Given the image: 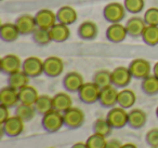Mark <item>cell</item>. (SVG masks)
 <instances>
[{
  "mask_svg": "<svg viewBox=\"0 0 158 148\" xmlns=\"http://www.w3.org/2000/svg\"><path fill=\"white\" fill-rule=\"evenodd\" d=\"M144 18L146 25H152V26H158V8L152 7L145 11Z\"/></svg>",
  "mask_w": 158,
  "mask_h": 148,
  "instance_id": "8d00e7d4",
  "label": "cell"
},
{
  "mask_svg": "<svg viewBox=\"0 0 158 148\" xmlns=\"http://www.w3.org/2000/svg\"><path fill=\"white\" fill-rule=\"evenodd\" d=\"M147 122V115L141 108H132L128 111V126L133 130H139L145 126Z\"/></svg>",
  "mask_w": 158,
  "mask_h": 148,
  "instance_id": "ac0fdd59",
  "label": "cell"
},
{
  "mask_svg": "<svg viewBox=\"0 0 158 148\" xmlns=\"http://www.w3.org/2000/svg\"><path fill=\"white\" fill-rule=\"evenodd\" d=\"M22 70L29 78H37L44 74V61L38 56H28L23 61Z\"/></svg>",
  "mask_w": 158,
  "mask_h": 148,
  "instance_id": "ba28073f",
  "label": "cell"
},
{
  "mask_svg": "<svg viewBox=\"0 0 158 148\" xmlns=\"http://www.w3.org/2000/svg\"><path fill=\"white\" fill-rule=\"evenodd\" d=\"M52 102L53 109L60 111V113H64L70 107H73V100L69 94L66 92H59L55 95H53Z\"/></svg>",
  "mask_w": 158,
  "mask_h": 148,
  "instance_id": "cb8c5ba5",
  "label": "cell"
},
{
  "mask_svg": "<svg viewBox=\"0 0 158 148\" xmlns=\"http://www.w3.org/2000/svg\"><path fill=\"white\" fill-rule=\"evenodd\" d=\"M123 144L119 139H116V138H113L110 141H107V144H106L105 148H121Z\"/></svg>",
  "mask_w": 158,
  "mask_h": 148,
  "instance_id": "ab89813d",
  "label": "cell"
},
{
  "mask_svg": "<svg viewBox=\"0 0 158 148\" xmlns=\"http://www.w3.org/2000/svg\"><path fill=\"white\" fill-rule=\"evenodd\" d=\"M141 90L147 96H155L158 94V78L155 75H149L141 81Z\"/></svg>",
  "mask_w": 158,
  "mask_h": 148,
  "instance_id": "4316f807",
  "label": "cell"
},
{
  "mask_svg": "<svg viewBox=\"0 0 158 148\" xmlns=\"http://www.w3.org/2000/svg\"><path fill=\"white\" fill-rule=\"evenodd\" d=\"M132 75L129 67L118 66L112 72V84L117 89H125L130 84L132 80Z\"/></svg>",
  "mask_w": 158,
  "mask_h": 148,
  "instance_id": "9c48e42d",
  "label": "cell"
},
{
  "mask_svg": "<svg viewBox=\"0 0 158 148\" xmlns=\"http://www.w3.org/2000/svg\"><path fill=\"white\" fill-rule=\"evenodd\" d=\"M126 10L123 3L117 2H110L104 7L103 9V18L110 24L114 23H121V21L126 18Z\"/></svg>",
  "mask_w": 158,
  "mask_h": 148,
  "instance_id": "3957f363",
  "label": "cell"
},
{
  "mask_svg": "<svg viewBox=\"0 0 158 148\" xmlns=\"http://www.w3.org/2000/svg\"><path fill=\"white\" fill-rule=\"evenodd\" d=\"M36 23L39 28L48 29L50 31L53 26L57 23L56 13L50 9H41L35 14Z\"/></svg>",
  "mask_w": 158,
  "mask_h": 148,
  "instance_id": "9a60e30c",
  "label": "cell"
},
{
  "mask_svg": "<svg viewBox=\"0 0 158 148\" xmlns=\"http://www.w3.org/2000/svg\"><path fill=\"white\" fill-rule=\"evenodd\" d=\"M14 23H15L18 29L20 31V34L23 36L31 35L38 27L37 23H36L35 15H31V14L28 13L21 14Z\"/></svg>",
  "mask_w": 158,
  "mask_h": 148,
  "instance_id": "5bb4252c",
  "label": "cell"
},
{
  "mask_svg": "<svg viewBox=\"0 0 158 148\" xmlns=\"http://www.w3.org/2000/svg\"><path fill=\"white\" fill-rule=\"evenodd\" d=\"M128 67L132 77L140 80H143L147 76H149L152 72L151 63L145 59H134L133 61L130 62Z\"/></svg>",
  "mask_w": 158,
  "mask_h": 148,
  "instance_id": "52a82bcc",
  "label": "cell"
},
{
  "mask_svg": "<svg viewBox=\"0 0 158 148\" xmlns=\"http://www.w3.org/2000/svg\"><path fill=\"white\" fill-rule=\"evenodd\" d=\"M31 38H33V41L40 47L48 46L52 41L50 37V31L48 29L39 28V27H37L36 31L31 34Z\"/></svg>",
  "mask_w": 158,
  "mask_h": 148,
  "instance_id": "836d02e7",
  "label": "cell"
},
{
  "mask_svg": "<svg viewBox=\"0 0 158 148\" xmlns=\"http://www.w3.org/2000/svg\"><path fill=\"white\" fill-rule=\"evenodd\" d=\"M155 113H156V117H157V119H158V106L156 107V110H155Z\"/></svg>",
  "mask_w": 158,
  "mask_h": 148,
  "instance_id": "ee69618b",
  "label": "cell"
},
{
  "mask_svg": "<svg viewBox=\"0 0 158 148\" xmlns=\"http://www.w3.org/2000/svg\"><path fill=\"white\" fill-rule=\"evenodd\" d=\"M21 36L15 23H5L0 27V38L5 42H14Z\"/></svg>",
  "mask_w": 158,
  "mask_h": 148,
  "instance_id": "603a6c76",
  "label": "cell"
},
{
  "mask_svg": "<svg viewBox=\"0 0 158 148\" xmlns=\"http://www.w3.org/2000/svg\"><path fill=\"white\" fill-rule=\"evenodd\" d=\"M19 97H20V103L26 105H35L36 101L39 97L38 91L31 85H26L19 90Z\"/></svg>",
  "mask_w": 158,
  "mask_h": 148,
  "instance_id": "d4e9b609",
  "label": "cell"
},
{
  "mask_svg": "<svg viewBox=\"0 0 158 148\" xmlns=\"http://www.w3.org/2000/svg\"><path fill=\"white\" fill-rule=\"evenodd\" d=\"M121 148H138V146L133 143H126V144H123Z\"/></svg>",
  "mask_w": 158,
  "mask_h": 148,
  "instance_id": "b9f144b4",
  "label": "cell"
},
{
  "mask_svg": "<svg viewBox=\"0 0 158 148\" xmlns=\"http://www.w3.org/2000/svg\"><path fill=\"white\" fill-rule=\"evenodd\" d=\"M100 93H101V88L95 84L93 81L85 82L78 91V98L84 104L91 105L99 102Z\"/></svg>",
  "mask_w": 158,
  "mask_h": 148,
  "instance_id": "277c9868",
  "label": "cell"
},
{
  "mask_svg": "<svg viewBox=\"0 0 158 148\" xmlns=\"http://www.w3.org/2000/svg\"><path fill=\"white\" fill-rule=\"evenodd\" d=\"M36 113H37V111H36L34 105H26L20 103L15 107V116L20 117L24 122L31 121L35 118Z\"/></svg>",
  "mask_w": 158,
  "mask_h": 148,
  "instance_id": "f1b7e54d",
  "label": "cell"
},
{
  "mask_svg": "<svg viewBox=\"0 0 158 148\" xmlns=\"http://www.w3.org/2000/svg\"><path fill=\"white\" fill-rule=\"evenodd\" d=\"M63 88L68 93H78L80 88L85 83L84 77L77 72H69L63 78Z\"/></svg>",
  "mask_w": 158,
  "mask_h": 148,
  "instance_id": "4fadbf2b",
  "label": "cell"
},
{
  "mask_svg": "<svg viewBox=\"0 0 158 148\" xmlns=\"http://www.w3.org/2000/svg\"><path fill=\"white\" fill-rule=\"evenodd\" d=\"M10 117H11V116H10V108L9 107L0 104V124H2L3 122L7 121Z\"/></svg>",
  "mask_w": 158,
  "mask_h": 148,
  "instance_id": "f35d334b",
  "label": "cell"
},
{
  "mask_svg": "<svg viewBox=\"0 0 158 148\" xmlns=\"http://www.w3.org/2000/svg\"><path fill=\"white\" fill-rule=\"evenodd\" d=\"M118 93L117 88L114 85H108V87L102 88L101 93H100L99 103L104 108H113L116 105H118Z\"/></svg>",
  "mask_w": 158,
  "mask_h": 148,
  "instance_id": "8fae6325",
  "label": "cell"
},
{
  "mask_svg": "<svg viewBox=\"0 0 158 148\" xmlns=\"http://www.w3.org/2000/svg\"><path fill=\"white\" fill-rule=\"evenodd\" d=\"M145 27H146V23H145L144 18H140L139 15L131 16L127 21V23H126V28H127L128 31V36H130L132 38L141 37Z\"/></svg>",
  "mask_w": 158,
  "mask_h": 148,
  "instance_id": "d6986e66",
  "label": "cell"
},
{
  "mask_svg": "<svg viewBox=\"0 0 158 148\" xmlns=\"http://www.w3.org/2000/svg\"><path fill=\"white\" fill-rule=\"evenodd\" d=\"M70 148H88V146H87L86 142H77V143H75L74 145H72V147Z\"/></svg>",
  "mask_w": 158,
  "mask_h": 148,
  "instance_id": "60d3db41",
  "label": "cell"
},
{
  "mask_svg": "<svg viewBox=\"0 0 158 148\" xmlns=\"http://www.w3.org/2000/svg\"><path fill=\"white\" fill-rule=\"evenodd\" d=\"M56 18L59 23L69 26V25L76 23L77 18H78V13H77L76 9L72 6H63L57 10Z\"/></svg>",
  "mask_w": 158,
  "mask_h": 148,
  "instance_id": "44dd1931",
  "label": "cell"
},
{
  "mask_svg": "<svg viewBox=\"0 0 158 148\" xmlns=\"http://www.w3.org/2000/svg\"><path fill=\"white\" fill-rule=\"evenodd\" d=\"M136 102V95L131 89H121L118 93V106L125 109H130Z\"/></svg>",
  "mask_w": 158,
  "mask_h": 148,
  "instance_id": "484cf974",
  "label": "cell"
},
{
  "mask_svg": "<svg viewBox=\"0 0 158 148\" xmlns=\"http://www.w3.org/2000/svg\"><path fill=\"white\" fill-rule=\"evenodd\" d=\"M105 35L110 42L120 43V42L125 41V39L127 38L128 31L126 25H123L121 23H114L106 28Z\"/></svg>",
  "mask_w": 158,
  "mask_h": 148,
  "instance_id": "2e32d148",
  "label": "cell"
},
{
  "mask_svg": "<svg viewBox=\"0 0 158 148\" xmlns=\"http://www.w3.org/2000/svg\"><path fill=\"white\" fill-rule=\"evenodd\" d=\"M29 79L31 78L23 70H20V72H16L14 74H11L8 76V85L14 88L16 90H20L22 88L28 85Z\"/></svg>",
  "mask_w": 158,
  "mask_h": 148,
  "instance_id": "83f0119b",
  "label": "cell"
},
{
  "mask_svg": "<svg viewBox=\"0 0 158 148\" xmlns=\"http://www.w3.org/2000/svg\"><path fill=\"white\" fill-rule=\"evenodd\" d=\"M114 129L112 128V125L110 124V122L107 121V119L105 118H98L92 124V131L95 134H100L104 137H108L112 134V131Z\"/></svg>",
  "mask_w": 158,
  "mask_h": 148,
  "instance_id": "4dcf8cb0",
  "label": "cell"
},
{
  "mask_svg": "<svg viewBox=\"0 0 158 148\" xmlns=\"http://www.w3.org/2000/svg\"><path fill=\"white\" fill-rule=\"evenodd\" d=\"M86 144L88 146V148H105L107 141H106V137L93 133L92 135H90L87 138Z\"/></svg>",
  "mask_w": 158,
  "mask_h": 148,
  "instance_id": "d590c367",
  "label": "cell"
},
{
  "mask_svg": "<svg viewBox=\"0 0 158 148\" xmlns=\"http://www.w3.org/2000/svg\"><path fill=\"white\" fill-rule=\"evenodd\" d=\"M123 6L127 12L131 14H139L144 9L145 1L144 0H123Z\"/></svg>",
  "mask_w": 158,
  "mask_h": 148,
  "instance_id": "e575fe53",
  "label": "cell"
},
{
  "mask_svg": "<svg viewBox=\"0 0 158 148\" xmlns=\"http://www.w3.org/2000/svg\"><path fill=\"white\" fill-rule=\"evenodd\" d=\"M41 126L47 133H56L64 126V119L63 113L52 109L51 111L47 113L42 116L41 119Z\"/></svg>",
  "mask_w": 158,
  "mask_h": 148,
  "instance_id": "6da1fadb",
  "label": "cell"
},
{
  "mask_svg": "<svg viewBox=\"0 0 158 148\" xmlns=\"http://www.w3.org/2000/svg\"><path fill=\"white\" fill-rule=\"evenodd\" d=\"M22 64L20 56L16 54H7L2 56L0 61V70L1 72L7 76L11 74H14L16 72L22 70Z\"/></svg>",
  "mask_w": 158,
  "mask_h": 148,
  "instance_id": "30bf717a",
  "label": "cell"
},
{
  "mask_svg": "<svg viewBox=\"0 0 158 148\" xmlns=\"http://www.w3.org/2000/svg\"><path fill=\"white\" fill-rule=\"evenodd\" d=\"M106 119L113 129L118 130L128 125V111L120 106H115L108 110Z\"/></svg>",
  "mask_w": 158,
  "mask_h": 148,
  "instance_id": "5b68a950",
  "label": "cell"
},
{
  "mask_svg": "<svg viewBox=\"0 0 158 148\" xmlns=\"http://www.w3.org/2000/svg\"><path fill=\"white\" fill-rule=\"evenodd\" d=\"M77 34H78V37L80 39L91 41L98 37L99 28H98V25L92 21H85L78 26Z\"/></svg>",
  "mask_w": 158,
  "mask_h": 148,
  "instance_id": "ffe728a7",
  "label": "cell"
},
{
  "mask_svg": "<svg viewBox=\"0 0 158 148\" xmlns=\"http://www.w3.org/2000/svg\"><path fill=\"white\" fill-rule=\"evenodd\" d=\"M0 104L5 105L9 108H15L20 104L19 90L7 85L0 91Z\"/></svg>",
  "mask_w": 158,
  "mask_h": 148,
  "instance_id": "e0dca14e",
  "label": "cell"
},
{
  "mask_svg": "<svg viewBox=\"0 0 158 148\" xmlns=\"http://www.w3.org/2000/svg\"><path fill=\"white\" fill-rule=\"evenodd\" d=\"M145 143L149 148H158V128H153L145 134Z\"/></svg>",
  "mask_w": 158,
  "mask_h": 148,
  "instance_id": "74e56055",
  "label": "cell"
},
{
  "mask_svg": "<svg viewBox=\"0 0 158 148\" xmlns=\"http://www.w3.org/2000/svg\"><path fill=\"white\" fill-rule=\"evenodd\" d=\"M63 119L64 126L69 130H76L84 125L86 116L84 111L78 107H70L63 113Z\"/></svg>",
  "mask_w": 158,
  "mask_h": 148,
  "instance_id": "7a4b0ae2",
  "label": "cell"
},
{
  "mask_svg": "<svg viewBox=\"0 0 158 148\" xmlns=\"http://www.w3.org/2000/svg\"><path fill=\"white\" fill-rule=\"evenodd\" d=\"M50 37L53 42H65L70 37V29L68 25L62 24V23L57 22L52 28L50 29Z\"/></svg>",
  "mask_w": 158,
  "mask_h": 148,
  "instance_id": "7402d4cb",
  "label": "cell"
},
{
  "mask_svg": "<svg viewBox=\"0 0 158 148\" xmlns=\"http://www.w3.org/2000/svg\"><path fill=\"white\" fill-rule=\"evenodd\" d=\"M92 81L100 88H105L112 85V72L107 69H101L94 72L92 77Z\"/></svg>",
  "mask_w": 158,
  "mask_h": 148,
  "instance_id": "d6a6232c",
  "label": "cell"
},
{
  "mask_svg": "<svg viewBox=\"0 0 158 148\" xmlns=\"http://www.w3.org/2000/svg\"><path fill=\"white\" fill-rule=\"evenodd\" d=\"M25 122L18 116H12L1 124V132L8 137H18L24 131Z\"/></svg>",
  "mask_w": 158,
  "mask_h": 148,
  "instance_id": "8992f818",
  "label": "cell"
},
{
  "mask_svg": "<svg viewBox=\"0 0 158 148\" xmlns=\"http://www.w3.org/2000/svg\"><path fill=\"white\" fill-rule=\"evenodd\" d=\"M142 40L145 44L149 47H155L158 44V26H152L146 25L142 36Z\"/></svg>",
  "mask_w": 158,
  "mask_h": 148,
  "instance_id": "1f68e13d",
  "label": "cell"
},
{
  "mask_svg": "<svg viewBox=\"0 0 158 148\" xmlns=\"http://www.w3.org/2000/svg\"><path fill=\"white\" fill-rule=\"evenodd\" d=\"M64 70V63L59 56H48L44 60V75L50 78L61 76Z\"/></svg>",
  "mask_w": 158,
  "mask_h": 148,
  "instance_id": "7c38bea8",
  "label": "cell"
},
{
  "mask_svg": "<svg viewBox=\"0 0 158 148\" xmlns=\"http://www.w3.org/2000/svg\"><path fill=\"white\" fill-rule=\"evenodd\" d=\"M35 109L37 111L38 115H46L47 113L51 111L53 109V102H52V97L47 94H42L39 95L38 100L35 103Z\"/></svg>",
  "mask_w": 158,
  "mask_h": 148,
  "instance_id": "f546056e",
  "label": "cell"
},
{
  "mask_svg": "<svg viewBox=\"0 0 158 148\" xmlns=\"http://www.w3.org/2000/svg\"><path fill=\"white\" fill-rule=\"evenodd\" d=\"M153 75H155V76L158 78V62H156L155 65H154V67H153Z\"/></svg>",
  "mask_w": 158,
  "mask_h": 148,
  "instance_id": "7bdbcfd3",
  "label": "cell"
}]
</instances>
